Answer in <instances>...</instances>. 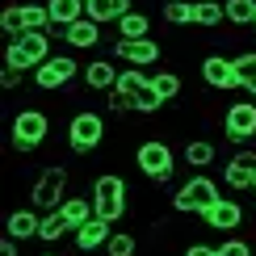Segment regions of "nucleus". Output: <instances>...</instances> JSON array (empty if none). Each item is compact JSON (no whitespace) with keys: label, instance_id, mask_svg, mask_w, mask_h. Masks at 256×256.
Segmentation results:
<instances>
[{"label":"nucleus","instance_id":"23","mask_svg":"<svg viewBox=\"0 0 256 256\" xmlns=\"http://www.w3.org/2000/svg\"><path fill=\"white\" fill-rule=\"evenodd\" d=\"M63 214H68V222H72V231L80 227V222H88L92 214H97V210H92V198H80V194H68L63 198Z\"/></svg>","mask_w":256,"mask_h":256},{"label":"nucleus","instance_id":"1","mask_svg":"<svg viewBox=\"0 0 256 256\" xmlns=\"http://www.w3.org/2000/svg\"><path fill=\"white\" fill-rule=\"evenodd\" d=\"M50 138V114L42 110V105H26V110H17L13 126H8V143H13V152H38V147H46Z\"/></svg>","mask_w":256,"mask_h":256},{"label":"nucleus","instance_id":"5","mask_svg":"<svg viewBox=\"0 0 256 256\" xmlns=\"http://www.w3.org/2000/svg\"><path fill=\"white\" fill-rule=\"evenodd\" d=\"M68 164H46L42 172L34 176V185H30V206L34 210H59L63 198H68Z\"/></svg>","mask_w":256,"mask_h":256},{"label":"nucleus","instance_id":"33","mask_svg":"<svg viewBox=\"0 0 256 256\" xmlns=\"http://www.w3.org/2000/svg\"><path fill=\"white\" fill-rule=\"evenodd\" d=\"M134 110V101L126 97V92H118V88H110V114L114 118H126V114Z\"/></svg>","mask_w":256,"mask_h":256},{"label":"nucleus","instance_id":"10","mask_svg":"<svg viewBox=\"0 0 256 256\" xmlns=\"http://www.w3.org/2000/svg\"><path fill=\"white\" fill-rule=\"evenodd\" d=\"M222 134L231 143H248L256 138V101H231L222 110Z\"/></svg>","mask_w":256,"mask_h":256},{"label":"nucleus","instance_id":"4","mask_svg":"<svg viewBox=\"0 0 256 256\" xmlns=\"http://www.w3.org/2000/svg\"><path fill=\"white\" fill-rule=\"evenodd\" d=\"M134 168L147 180H156V185H168V180L176 176V156H172V147H168V138H147V143H138L134 147Z\"/></svg>","mask_w":256,"mask_h":256},{"label":"nucleus","instance_id":"8","mask_svg":"<svg viewBox=\"0 0 256 256\" xmlns=\"http://www.w3.org/2000/svg\"><path fill=\"white\" fill-rule=\"evenodd\" d=\"M76 76H84V68L72 55H50L46 63H38V68H34V88L59 92V88H68V84H76Z\"/></svg>","mask_w":256,"mask_h":256},{"label":"nucleus","instance_id":"38","mask_svg":"<svg viewBox=\"0 0 256 256\" xmlns=\"http://www.w3.org/2000/svg\"><path fill=\"white\" fill-rule=\"evenodd\" d=\"M42 256H55V252H42Z\"/></svg>","mask_w":256,"mask_h":256},{"label":"nucleus","instance_id":"11","mask_svg":"<svg viewBox=\"0 0 256 256\" xmlns=\"http://www.w3.org/2000/svg\"><path fill=\"white\" fill-rule=\"evenodd\" d=\"M222 180H227V189L231 194H244V189H256V152L248 143L240 147L236 156L222 164Z\"/></svg>","mask_w":256,"mask_h":256},{"label":"nucleus","instance_id":"13","mask_svg":"<svg viewBox=\"0 0 256 256\" xmlns=\"http://www.w3.org/2000/svg\"><path fill=\"white\" fill-rule=\"evenodd\" d=\"M202 222H206L210 231H240V227H244V206H240V198H218L214 206L202 214Z\"/></svg>","mask_w":256,"mask_h":256},{"label":"nucleus","instance_id":"18","mask_svg":"<svg viewBox=\"0 0 256 256\" xmlns=\"http://www.w3.org/2000/svg\"><path fill=\"white\" fill-rule=\"evenodd\" d=\"M84 84H88L92 92H110L114 84H118V68H114L110 59H92V63H84Z\"/></svg>","mask_w":256,"mask_h":256},{"label":"nucleus","instance_id":"22","mask_svg":"<svg viewBox=\"0 0 256 256\" xmlns=\"http://www.w3.org/2000/svg\"><path fill=\"white\" fill-rule=\"evenodd\" d=\"M118 38H152V17L130 8V13L118 17Z\"/></svg>","mask_w":256,"mask_h":256},{"label":"nucleus","instance_id":"14","mask_svg":"<svg viewBox=\"0 0 256 256\" xmlns=\"http://www.w3.org/2000/svg\"><path fill=\"white\" fill-rule=\"evenodd\" d=\"M202 84H210V88H240V76H236V59L227 55H206L202 59Z\"/></svg>","mask_w":256,"mask_h":256},{"label":"nucleus","instance_id":"17","mask_svg":"<svg viewBox=\"0 0 256 256\" xmlns=\"http://www.w3.org/2000/svg\"><path fill=\"white\" fill-rule=\"evenodd\" d=\"M134 0H84V13L92 21H101V26H118L122 13H130Z\"/></svg>","mask_w":256,"mask_h":256},{"label":"nucleus","instance_id":"3","mask_svg":"<svg viewBox=\"0 0 256 256\" xmlns=\"http://www.w3.org/2000/svg\"><path fill=\"white\" fill-rule=\"evenodd\" d=\"M105 134H110V122H105V114H97V110H76L68 118V147L76 156L97 152L105 143Z\"/></svg>","mask_w":256,"mask_h":256},{"label":"nucleus","instance_id":"24","mask_svg":"<svg viewBox=\"0 0 256 256\" xmlns=\"http://www.w3.org/2000/svg\"><path fill=\"white\" fill-rule=\"evenodd\" d=\"M50 8V26H72L84 17V0H46Z\"/></svg>","mask_w":256,"mask_h":256},{"label":"nucleus","instance_id":"25","mask_svg":"<svg viewBox=\"0 0 256 256\" xmlns=\"http://www.w3.org/2000/svg\"><path fill=\"white\" fill-rule=\"evenodd\" d=\"M160 17H164V26H194V0H164Z\"/></svg>","mask_w":256,"mask_h":256},{"label":"nucleus","instance_id":"32","mask_svg":"<svg viewBox=\"0 0 256 256\" xmlns=\"http://www.w3.org/2000/svg\"><path fill=\"white\" fill-rule=\"evenodd\" d=\"M26 4V26L30 30H50V8L38 4V0H21Z\"/></svg>","mask_w":256,"mask_h":256},{"label":"nucleus","instance_id":"31","mask_svg":"<svg viewBox=\"0 0 256 256\" xmlns=\"http://www.w3.org/2000/svg\"><path fill=\"white\" fill-rule=\"evenodd\" d=\"M134 252H138V240L130 231H114L110 244H105V256H134Z\"/></svg>","mask_w":256,"mask_h":256},{"label":"nucleus","instance_id":"35","mask_svg":"<svg viewBox=\"0 0 256 256\" xmlns=\"http://www.w3.org/2000/svg\"><path fill=\"white\" fill-rule=\"evenodd\" d=\"M21 80H26V72H21V68H4V76H0V84H4L8 92H17Z\"/></svg>","mask_w":256,"mask_h":256},{"label":"nucleus","instance_id":"27","mask_svg":"<svg viewBox=\"0 0 256 256\" xmlns=\"http://www.w3.org/2000/svg\"><path fill=\"white\" fill-rule=\"evenodd\" d=\"M130 101H134V114H143V118H152V114H160V110L168 105V101H164V97L156 92V84H152V80H147V84H143V88L134 92Z\"/></svg>","mask_w":256,"mask_h":256},{"label":"nucleus","instance_id":"21","mask_svg":"<svg viewBox=\"0 0 256 256\" xmlns=\"http://www.w3.org/2000/svg\"><path fill=\"white\" fill-rule=\"evenodd\" d=\"M227 21V8H222V0H194V26L202 30H214Z\"/></svg>","mask_w":256,"mask_h":256},{"label":"nucleus","instance_id":"12","mask_svg":"<svg viewBox=\"0 0 256 256\" xmlns=\"http://www.w3.org/2000/svg\"><path fill=\"white\" fill-rule=\"evenodd\" d=\"M110 236H114V222H110V218H101V214H92L88 222H80V227L72 231V240H76V252H84V256L105 252Z\"/></svg>","mask_w":256,"mask_h":256},{"label":"nucleus","instance_id":"30","mask_svg":"<svg viewBox=\"0 0 256 256\" xmlns=\"http://www.w3.org/2000/svg\"><path fill=\"white\" fill-rule=\"evenodd\" d=\"M152 84H156V92H160L164 101H176L180 88H185V80H180L176 72H152Z\"/></svg>","mask_w":256,"mask_h":256},{"label":"nucleus","instance_id":"34","mask_svg":"<svg viewBox=\"0 0 256 256\" xmlns=\"http://www.w3.org/2000/svg\"><path fill=\"white\" fill-rule=\"evenodd\" d=\"M218 252L222 256H252V244L244 240V236H231L227 244H218Z\"/></svg>","mask_w":256,"mask_h":256},{"label":"nucleus","instance_id":"6","mask_svg":"<svg viewBox=\"0 0 256 256\" xmlns=\"http://www.w3.org/2000/svg\"><path fill=\"white\" fill-rule=\"evenodd\" d=\"M218 198H222L218 194V180L206 176V172H198V176H189L185 185L172 194V210H176V214H206Z\"/></svg>","mask_w":256,"mask_h":256},{"label":"nucleus","instance_id":"28","mask_svg":"<svg viewBox=\"0 0 256 256\" xmlns=\"http://www.w3.org/2000/svg\"><path fill=\"white\" fill-rule=\"evenodd\" d=\"M0 30H4V38H17V34H26V4H4L0 8Z\"/></svg>","mask_w":256,"mask_h":256},{"label":"nucleus","instance_id":"16","mask_svg":"<svg viewBox=\"0 0 256 256\" xmlns=\"http://www.w3.org/2000/svg\"><path fill=\"white\" fill-rule=\"evenodd\" d=\"M63 42H68L72 50H92L101 42V21H92L88 13H84L80 21H72V26H68V38H63Z\"/></svg>","mask_w":256,"mask_h":256},{"label":"nucleus","instance_id":"19","mask_svg":"<svg viewBox=\"0 0 256 256\" xmlns=\"http://www.w3.org/2000/svg\"><path fill=\"white\" fill-rule=\"evenodd\" d=\"M214 160H218V143H210V138H189L185 143V164L194 172H206Z\"/></svg>","mask_w":256,"mask_h":256},{"label":"nucleus","instance_id":"40","mask_svg":"<svg viewBox=\"0 0 256 256\" xmlns=\"http://www.w3.org/2000/svg\"><path fill=\"white\" fill-rule=\"evenodd\" d=\"M214 256H222V252H214Z\"/></svg>","mask_w":256,"mask_h":256},{"label":"nucleus","instance_id":"9","mask_svg":"<svg viewBox=\"0 0 256 256\" xmlns=\"http://www.w3.org/2000/svg\"><path fill=\"white\" fill-rule=\"evenodd\" d=\"M110 50H114V59L134 63V68H156V63L164 59V46H160L156 38H114Z\"/></svg>","mask_w":256,"mask_h":256},{"label":"nucleus","instance_id":"39","mask_svg":"<svg viewBox=\"0 0 256 256\" xmlns=\"http://www.w3.org/2000/svg\"><path fill=\"white\" fill-rule=\"evenodd\" d=\"M252 30H256V21H252Z\"/></svg>","mask_w":256,"mask_h":256},{"label":"nucleus","instance_id":"26","mask_svg":"<svg viewBox=\"0 0 256 256\" xmlns=\"http://www.w3.org/2000/svg\"><path fill=\"white\" fill-rule=\"evenodd\" d=\"M236 76H240V88H248V97L256 101V50L236 55Z\"/></svg>","mask_w":256,"mask_h":256},{"label":"nucleus","instance_id":"2","mask_svg":"<svg viewBox=\"0 0 256 256\" xmlns=\"http://www.w3.org/2000/svg\"><path fill=\"white\" fill-rule=\"evenodd\" d=\"M50 42H55V38H50L46 30H26V34L8 38V46H4V68L34 72L38 63L50 59Z\"/></svg>","mask_w":256,"mask_h":256},{"label":"nucleus","instance_id":"7","mask_svg":"<svg viewBox=\"0 0 256 256\" xmlns=\"http://www.w3.org/2000/svg\"><path fill=\"white\" fill-rule=\"evenodd\" d=\"M92 210L110 222H118L126 214V180L118 172H101L92 180Z\"/></svg>","mask_w":256,"mask_h":256},{"label":"nucleus","instance_id":"37","mask_svg":"<svg viewBox=\"0 0 256 256\" xmlns=\"http://www.w3.org/2000/svg\"><path fill=\"white\" fill-rule=\"evenodd\" d=\"M17 248H21V240H13V236L0 240V256H17Z\"/></svg>","mask_w":256,"mask_h":256},{"label":"nucleus","instance_id":"15","mask_svg":"<svg viewBox=\"0 0 256 256\" xmlns=\"http://www.w3.org/2000/svg\"><path fill=\"white\" fill-rule=\"evenodd\" d=\"M38 227H42V210H34V206L8 210V218H4V236H13L21 244H34L38 240Z\"/></svg>","mask_w":256,"mask_h":256},{"label":"nucleus","instance_id":"29","mask_svg":"<svg viewBox=\"0 0 256 256\" xmlns=\"http://www.w3.org/2000/svg\"><path fill=\"white\" fill-rule=\"evenodd\" d=\"M231 26H252L256 21V0H222Z\"/></svg>","mask_w":256,"mask_h":256},{"label":"nucleus","instance_id":"20","mask_svg":"<svg viewBox=\"0 0 256 256\" xmlns=\"http://www.w3.org/2000/svg\"><path fill=\"white\" fill-rule=\"evenodd\" d=\"M68 231H72L68 214H63V210H46V214H42V227H38V244H59Z\"/></svg>","mask_w":256,"mask_h":256},{"label":"nucleus","instance_id":"36","mask_svg":"<svg viewBox=\"0 0 256 256\" xmlns=\"http://www.w3.org/2000/svg\"><path fill=\"white\" fill-rule=\"evenodd\" d=\"M214 252H218L214 244H202V240H198V244H189V248H185V256H214Z\"/></svg>","mask_w":256,"mask_h":256}]
</instances>
